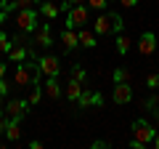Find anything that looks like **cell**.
I'll use <instances>...</instances> for the list:
<instances>
[{"mask_svg": "<svg viewBox=\"0 0 159 149\" xmlns=\"http://www.w3.org/2000/svg\"><path fill=\"white\" fill-rule=\"evenodd\" d=\"M29 112V101H24V99H11V101L6 104V117H11V120H24V115Z\"/></svg>", "mask_w": 159, "mask_h": 149, "instance_id": "8992f818", "label": "cell"}, {"mask_svg": "<svg viewBox=\"0 0 159 149\" xmlns=\"http://www.w3.org/2000/svg\"><path fill=\"white\" fill-rule=\"evenodd\" d=\"M114 83H130V72L127 69H114Z\"/></svg>", "mask_w": 159, "mask_h": 149, "instance_id": "603a6c76", "label": "cell"}, {"mask_svg": "<svg viewBox=\"0 0 159 149\" xmlns=\"http://www.w3.org/2000/svg\"><path fill=\"white\" fill-rule=\"evenodd\" d=\"M157 123H159V109H157Z\"/></svg>", "mask_w": 159, "mask_h": 149, "instance_id": "8d00e7d4", "label": "cell"}, {"mask_svg": "<svg viewBox=\"0 0 159 149\" xmlns=\"http://www.w3.org/2000/svg\"><path fill=\"white\" fill-rule=\"evenodd\" d=\"M122 27H125V22H122V16L119 13H114V11H98V16H96V22H93V32L96 35H111V32H122Z\"/></svg>", "mask_w": 159, "mask_h": 149, "instance_id": "6da1fadb", "label": "cell"}, {"mask_svg": "<svg viewBox=\"0 0 159 149\" xmlns=\"http://www.w3.org/2000/svg\"><path fill=\"white\" fill-rule=\"evenodd\" d=\"M11 46H13V43H11V37H8V35L3 32V29H0V53H8V51H11Z\"/></svg>", "mask_w": 159, "mask_h": 149, "instance_id": "7402d4cb", "label": "cell"}, {"mask_svg": "<svg viewBox=\"0 0 159 149\" xmlns=\"http://www.w3.org/2000/svg\"><path fill=\"white\" fill-rule=\"evenodd\" d=\"M77 107L80 109H85V107H93V91H82L77 99Z\"/></svg>", "mask_w": 159, "mask_h": 149, "instance_id": "44dd1931", "label": "cell"}, {"mask_svg": "<svg viewBox=\"0 0 159 149\" xmlns=\"http://www.w3.org/2000/svg\"><path fill=\"white\" fill-rule=\"evenodd\" d=\"M143 109H148V112H157V109H159V96L146 99V101H143Z\"/></svg>", "mask_w": 159, "mask_h": 149, "instance_id": "cb8c5ba5", "label": "cell"}, {"mask_svg": "<svg viewBox=\"0 0 159 149\" xmlns=\"http://www.w3.org/2000/svg\"><path fill=\"white\" fill-rule=\"evenodd\" d=\"M37 69V59H34L32 64H16V77H13V85L16 88H29L32 85V72Z\"/></svg>", "mask_w": 159, "mask_h": 149, "instance_id": "277c9868", "label": "cell"}, {"mask_svg": "<svg viewBox=\"0 0 159 149\" xmlns=\"http://www.w3.org/2000/svg\"><path fill=\"white\" fill-rule=\"evenodd\" d=\"M93 107H103V96L101 93H93Z\"/></svg>", "mask_w": 159, "mask_h": 149, "instance_id": "f546056e", "label": "cell"}, {"mask_svg": "<svg viewBox=\"0 0 159 149\" xmlns=\"http://www.w3.org/2000/svg\"><path fill=\"white\" fill-rule=\"evenodd\" d=\"M29 88H32V91H29V99H27V101H29V107H37L40 99H43V85H29Z\"/></svg>", "mask_w": 159, "mask_h": 149, "instance_id": "ffe728a7", "label": "cell"}, {"mask_svg": "<svg viewBox=\"0 0 159 149\" xmlns=\"http://www.w3.org/2000/svg\"><path fill=\"white\" fill-rule=\"evenodd\" d=\"M16 29H21V32L37 29V8H21V11H16Z\"/></svg>", "mask_w": 159, "mask_h": 149, "instance_id": "3957f363", "label": "cell"}, {"mask_svg": "<svg viewBox=\"0 0 159 149\" xmlns=\"http://www.w3.org/2000/svg\"><path fill=\"white\" fill-rule=\"evenodd\" d=\"M119 3H122L125 8H135L138 6V0H119Z\"/></svg>", "mask_w": 159, "mask_h": 149, "instance_id": "4dcf8cb0", "label": "cell"}, {"mask_svg": "<svg viewBox=\"0 0 159 149\" xmlns=\"http://www.w3.org/2000/svg\"><path fill=\"white\" fill-rule=\"evenodd\" d=\"M151 144H154V147L159 149V136H154V138H151Z\"/></svg>", "mask_w": 159, "mask_h": 149, "instance_id": "e575fe53", "label": "cell"}, {"mask_svg": "<svg viewBox=\"0 0 159 149\" xmlns=\"http://www.w3.org/2000/svg\"><path fill=\"white\" fill-rule=\"evenodd\" d=\"M127 51H130V37H127L125 32H117V53L125 56Z\"/></svg>", "mask_w": 159, "mask_h": 149, "instance_id": "ac0fdd59", "label": "cell"}, {"mask_svg": "<svg viewBox=\"0 0 159 149\" xmlns=\"http://www.w3.org/2000/svg\"><path fill=\"white\" fill-rule=\"evenodd\" d=\"M40 13H43L48 22H53V19L58 16V6H53V3H40Z\"/></svg>", "mask_w": 159, "mask_h": 149, "instance_id": "d6986e66", "label": "cell"}, {"mask_svg": "<svg viewBox=\"0 0 159 149\" xmlns=\"http://www.w3.org/2000/svg\"><path fill=\"white\" fill-rule=\"evenodd\" d=\"M6 115V107H3V96H0V117Z\"/></svg>", "mask_w": 159, "mask_h": 149, "instance_id": "836d02e7", "label": "cell"}, {"mask_svg": "<svg viewBox=\"0 0 159 149\" xmlns=\"http://www.w3.org/2000/svg\"><path fill=\"white\" fill-rule=\"evenodd\" d=\"M37 67H40V72L43 74H58L61 72V61H58V56H51V53H45V56H40L37 59Z\"/></svg>", "mask_w": 159, "mask_h": 149, "instance_id": "52a82bcc", "label": "cell"}, {"mask_svg": "<svg viewBox=\"0 0 159 149\" xmlns=\"http://www.w3.org/2000/svg\"><path fill=\"white\" fill-rule=\"evenodd\" d=\"M11 91V83H6V77H0V96H6Z\"/></svg>", "mask_w": 159, "mask_h": 149, "instance_id": "83f0119b", "label": "cell"}, {"mask_svg": "<svg viewBox=\"0 0 159 149\" xmlns=\"http://www.w3.org/2000/svg\"><path fill=\"white\" fill-rule=\"evenodd\" d=\"M0 77H6V64L0 61Z\"/></svg>", "mask_w": 159, "mask_h": 149, "instance_id": "d6a6232c", "label": "cell"}, {"mask_svg": "<svg viewBox=\"0 0 159 149\" xmlns=\"http://www.w3.org/2000/svg\"><path fill=\"white\" fill-rule=\"evenodd\" d=\"M154 136H157V128H154L151 123H146V120H135V123H133V138H135V141L151 144Z\"/></svg>", "mask_w": 159, "mask_h": 149, "instance_id": "5b68a950", "label": "cell"}, {"mask_svg": "<svg viewBox=\"0 0 159 149\" xmlns=\"http://www.w3.org/2000/svg\"><path fill=\"white\" fill-rule=\"evenodd\" d=\"M34 43H37L40 48H51L53 46V35H51V24H40L37 27V35H34Z\"/></svg>", "mask_w": 159, "mask_h": 149, "instance_id": "30bf717a", "label": "cell"}, {"mask_svg": "<svg viewBox=\"0 0 159 149\" xmlns=\"http://www.w3.org/2000/svg\"><path fill=\"white\" fill-rule=\"evenodd\" d=\"M3 24H6V11L0 8V27H3Z\"/></svg>", "mask_w": 159, "mask_h": 149, "instance_id": "1f68e13d", "label": "cell"}, {"mask_svg": "<svg viewBox=\"0 0 159 149\" xmlns=\"http://www.w3.org/2000/svg\"><path fill=\"white\" fill-rule=\"evenodd\" d=\"M146 88H151V91H157V88H159V72H154V74H148V77H146Z\"/></svg>", "mask_w": 159, "mask_h": 149, "instance_id": "d4e9b609", "label": "cell"}, {"mask_svg": "<svg viewBox=\"0 0 159 149\" xmlns=\"http://www.w3.org/2000/svg\"><path fill=\"white\" fill-rule=\"evenodd\" d=\"M6 138H8V141H19V138H21L19 120H11V117H8V123H6Z\"/></svg>", "mask_w": 159, "mask_h": 149, "instance_id": "e0dca14e", "label": "cell"}, {"mask_svg": "<svg viewBox=\"0 0 159 149\" xmlns=\"http://www.w3.org/2000/svg\"><path fill=\"white\" fill-rule=\"evenodd\" d=\"M88 6L85 3H80V6H72L66 11V29H80V27H85L88 24Z\"/></svg>", "mask_w": 159, "mask_h": 149, "instance_id": "7a4b0ae2", "label": "cell"}, {"mask_svg": "<svg viewBox=\"0 0 159 149\" xmlns=\"http://www.w3.org/2000/svg\"><path fill=\"white\" fill-rule=\"evenodd\" d=\"M72 77H74V80H80V83H85L88 74H85V69H82V67H74L72 69Z\"/></svg>", "mask_w": 159, "mask_h": 149, "instance_id": "484cf974", "label": "cell"}, {"mask_svg": "<svg viewBox=\"0 0 159 149\" xmlns=\"http://www.w3.org/2000/svg\"><path fill=\"white\" fill-rule=\"evenodd\" d=\"M77 40H80L82 48H96L98 46V35L93 32V29H82V27H80L77 29Z\"/></svg>", "mask_w": 159, "mask_h": 149, "instance_id": "8fae6325", "label": "cell"}, {"mask_svg": "<svg viewBox=\"0 0 159 149\" xmlns=\"http://www.w3.org/2000/svg\"><path fill=\"white\" fill-rule=\"evenodd\" d=\"M114 104H127L133 99V88L130 83H114Z\"/></svg>", "mask_w": 159, "mask_h": 149, "instance_id": "9c48e42d", "label": "cell"}, {"mask_svg": "<svg viewBox=\"0 0 159 149\" xmlns=\"http://www.w3.org/2000/svg\"><path fill=\"white\" fill-rule=\"evenodd\" d=\"M93 149H109V141H101V138H96V141H93Z\"/></svg>", "mask_w": 159, "mask_h": 149, "instance_id": "f1b7e54d", "label": "cell"}, {"mask_svg": "<svg viewBox=\"0 0 159 149\" xmlns=\"http://www.w3.org/2000/svg\"><path fill=\"white\" fill-rule=\"evenodd\" d=\"M80 93H82V83L72 77V80L66 83V88H64V96H66L69 101H77V99H80Z\"/></svg>", "mask_w": 159, "mask_h": 149, "instance_id": "5bb4252c", "label": "cell"}, {"mask_svg": "<svg viewBox=\"0 0 159 149\" xmlns=\"http://www.w3.org/2000/svg\"><path fill=\"white\" fill-rule=\"evenodd\" d=\"M69 3H72V6H80V3H88V0H69Z\"/></svg>", "mask_w": 159, "mask_h": 149, "instance_id": "d590c367", "label": "cell"}, {"mask_svg": "<svg viewBox=\"0 0 159 149\" xmlns=\"http://www.w3.org/2000/svg\"><path fill=\"white\" fill-rule=\"evenodd\" d=\"M157 64H159V59H157Z\"/></svg>", "mask_w": 159, "mask_h": 149, "instance_id": "74e56055", "label": "cell"}, {"mask_svg": "<svg viewBox=\"0 0 159 149\" xmlns=\"http://www.w3.org/2000/svg\"><path fill=\"white\" fill-rule=\"evenodd\" d=\"M43 93H45L48 99H53V101H56V99H61V85H58V74H51V77H48V83L43 85Z\"/></svg>", "mask_w": 159, "mask_h": 149, "instance_id": "7c38bea8", "label": "cell"}, {"mask_svg": "<svg viewBox=\"0 0 159 149\" xmlns=\"http://www.w3.org/2000/svg\"><path fill=\"white\" fill-rule=\"evenodd\" d=\"M61 43H64V48H66V51H74V48L80 46L77 29H64V32H61Z\"/></svg>", "mask_w": 159, "mask_h": 149, "instance_id": "9a60e30c", "label": "cell"}, {"mask_svg": "<svg viewBox=\"0 0 159 149\" xmlns=\"http://www.w3.org/2000/svg\"><path fill=\"white\" fill-rule=\"evenodd\" d=\"M88 6L96 8V11H103V8L109 6V0H88Z\"/></svg>", "mask_w": 159, "mask_h": 149, "instance_id": "4316f807", "label": "cell"}, {"mask_svg": "<svg viewBox=\"0 0 159 149\" xmlns=\"http://www.w3.org/2000/svg\"><path fill=\"white\" fill-rule=\"evenodd\" d=\"M27 56H29V46H11V51H8V59H11L13 64L24 61Z\"/></svg>", "mask_w": 159, "mask_h": 149, "instance_id": "2e32d148", "label": "cell"}, {"mask_svg": "<svg viewBox=\"0 0 159 149\" xmlns=\"http://www.w3.org/2000/svg\"><path fill=\"white\" fill-rule=\"evenodd\" d=\"M37 0H0V8L3 11H21V8H32Z\"/></svg>", "mask_w": 159, "mask_h": 149, "instance_id": "4fadbf2b", "label": "cell"}, {"mask_svg": "<svg viewBox=\"0 0 159 149\" xmlns=\"http://www.w3.org/2000/svg\"><path fill=\"white\" fill-rule=\"evenodd\" d=\"M138 51H141V56H151V53L157 51V35L154 32H143L141 40H138Z\"/></svg>", "mask_w": 159, "mask_h": 149, "instance_id": "ba28073f", "label": "cell"}]
</instances>
